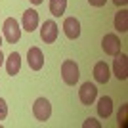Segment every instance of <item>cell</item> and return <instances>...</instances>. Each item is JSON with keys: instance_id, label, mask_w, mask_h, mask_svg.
Here are the masks:
<instances>
[{"instance_id": "16", "label": "cell", "mask_w": 128, "mask_h": 128, "mask_svg": "<svg viewBox=\"0 0 128 128\" xmlns=\"http://www.w3.org/2000/svg\"><path fill=\"white\" fill-rule=\"evenodd\" d=\"M8 117V105H6V100L0 98V120H4Z\"/></svg>"}, {"instance_id": "19", "label": "cell", "mask_w": 128, "mask_h": 128, "mask_svg": "<svg viewBox=\"0 0 128 128\" xmlns=\"http://www.w3.org/2000/svg\"><path fill=\"white\" fill-rule=\"evenodd\" d=\"M90 2V6H94V8H102V6L107 4V0H88Z\"/></svg>"}, {"instance_id": "1", "label": "cell", "mask_w": 128, "mask_h": 128, "mask_svg": "<svg viewBox=\"0 0 128 128\" xmlns=\"http://www.w3.org/2000/svg\"><path fill=\"white\" fill-rule=\"evenodd\" d=\"M78 65L73 61V59H65L63 63H61V78L67 86H75L78 82Z\"/></svg>"}, {"instance_id": "3", "label": "cell", "mask_w": 128, "mask_h": 128, "mask_svg": "<svg viewBox=\"0 0 128 128\" xmlns=\"http://www.w3.org/2000/svg\"><path fill=\"white\" fill-rule=\"evenodd\" d=\"M32 115L40 122H46L52 117V105H50V102L46 98H38L36 102L32 103Z\"/></svg>"}, {"instance_id": "9", "label": "cell", "mask_w": 128, "mask_h": 128, "mask_svg": "<svg viewBox=\"0 0 128 128\" xmlns=\"http://www.w3.org/2000/svg\"><path fill=\"white\" fill-rule=\"evenodd\" d=\"M63 32H65V36L71 38V40L78 38L80 36V21L76 17H67L63 21Z\"/></svg>"}, {"instance_id": "18", "label": "cell", "mask_w": 128, "mask_h": 128, "mask_svg": "<svg viewBox=\"0 0 128 128\" xmlns=\"http://www.w3.org/2000/svg\"><path fill=\"white\" fill-rule=\"evenodd\" d=\"M82 126H84V128H100V126H102V124L98 122L96 118H86V120H84V124H82Z\"/></svg>"}, {"instance_id": "22", "label": "cell", "mask_w": 128, "mask_h": 128, "mask_svg": "<svg viewBox=\"0 0 128 128\" xmlns=\"http://www.w3.org/2000/svg\"><path fill=\"white\" fill-rule=\"evenodd\" d=\"M4 65V54H2V50H0V67Z\"/></svg>"}, {"instance_id": "14", "label": "cell", "mask_w": 128, "mask_h": 128, "mask_svg": "<svg viewBox=\"0 0 128 128\" xmlns=\"http://www.w3.org/2000/svg\"><path fill=\"white\" fill-rule=\"evenodd\" d=\"M115 29L118 32H126L128 31V10H120L115 16Z\"/></svg>"}, {"instance_id": "5", "label": "cell", "mask_w": 128, "mask_h": 128, "mask_svg": "<svg viewBox=\"0 0 128 128\" xmlns=\"http://www.w3.org/2000/svg\"><path fill=\"white\" fill-rule=\"evenodd\" d=\"M120 38L115 34V32H109V34H105L102 40V48L103 52L107 54V56H117V54H120Z\"/></svg>"}, {"instance_id": "15", "label": "cell", "mask_w": 128, "mask_h": 128, "mask_svg": "<svg viewBox=\"0 0 128 128\" xmlns=\"http://www.w3.org/2000/svg\"><path fill=\"white\" fill-rule=\"evenodd\" d=\"M67 10V0H50V14L54 17H61Z\"/></svg>"}, {"instance_id": "23", "label": "cell", "mask_w": 128, "mask_h": 128, "mask_svg": "<svg viewBox=\"0 0 128 128\" xmlns=\"http://www.w3.org/2000/svg\"><path fill=\"white\" fill-rule=\"evenodd\" d=\"M0 46H2V34H0Z\"/></svg>"}, {"instance_id": "20", "label": "cell", "mask_w": 128, "mask_h": 128, "mask_svg": "<svg viewBox=\"0 0 128 128\" xmlns=\"http://www.w3.org/2000/svg\"><path fill=\"white\" fill-rule=\"evenodd\" d=\"M113 2H115L117 6H126L128 4V0H113Z\"/></svg>"}, {"instance_id": "2", "label": "cell", "mask_w": 128, "mask_h": 128, "mask_svg": "<svg viewBox=\"0 0 128 128\" xmlns=\"http://www.w3.org/2000/svg\"><path fill=\"white\" fill-rule=\"evenodd\" d=\"M2 32H4L6 42H10V44H16L17 40L21 38V27H19L16 17H8V19H6L4 27H2Z\"/></svg>"}, {"instance_id": "11", "label": "cell", "mask_w": 128, "mask_h": 128, "mask_svg": "<svg viewBox=\"0 0 128 128\" xmlns=\"http://www.w3.org/2000/svg\"><path fill=\"white\" fill-rule=\"evenodd\" d=\"M94 78H96V82H100V84H107V82H109L111 73H109V65H107L105 61H98V63L94 65Z\"/></svg>"}, {"instance_id": "13", "label": "cell", "mask_w": 128, "mask_h": 128, "mask_svg": "<svg viewBox=\"0 0 128 128\" xmlns=\"http://www.w3.org/2000/svg\"><path fill=\"white\" fill-rule=\"evenodd\" d=\"M113 113V100L109 96H103L98 100V115L102 118H109Z\"/></svg>"}, {"instance_id": "8", "label": "cell", "mask_w": 128, "mask_h": 128, "mask_svg": "<svg viewBox=\"0 0 128 128\" xmlns=\"http://www.w3.org/2000/svg\"><path fill=\"white\" fill-rule=\"evenodd\" d=\"M113 71H115V76H117L118 80L128 78V58H126V54H117V56H115Z\"/></svg>"}, {"instance_id": "17", "label": "cell", "mask_w": 128, "mask_h": 128, "mask_svg": "<svg viewBox=\"0 0 128 128\" xmlns=\"http://www.w3.org/2000/svg\"><path fill=\"white\" fill-rule=\"evenodd\" d=\"M126 109L128 107L122 105V109L118 111V124H120V126H126Z\"/></svg>"}, {"instance_id": "10", "label": "cell", "mask_w": 128, "mask_h": 128, "mask_svg": "<svg viewBox=\"0 0 128 128\" xmlns=\"http://www.w3.org/2000/svg\"><path fill=\"white\" fill-rule=\"evenodd\" d=\"M21 23H23V31L32 32V31L38 27V12L32 10V8H31V10H25V12H23Z\"/></svg>"}, {"instance_id": "7", "label": "cell", "mask_w": 128, "mask_h": 128, "mask_svg": "<svg viewBox=\"0 0 128 128\" xmlns=\"http://www.w3.org/2000/svg\"><path fill=\"white\" fill-rule=\"evenodd\" d=\"M27 63L32 71H40L44 67V54L38 46H31L27 52Z\"/></svg>"}, {"instance_id": "4", "label": "cell", "mask_w": 128, "mask_h": 128, "mask_svg": "<svg viewBox=\"0 0 128 128\" xmlns=\"http://www.w3.org/2000/svg\"><path fill=\"white\" fill-rule=\"evenodd\" d=\"M78 100L82 105H92V103L98 100V88L96 84H92V82H84V84L80 86L78 90Z\"/></svg>"}, {"instance_id": "21", "label": "cell", "mask_w": 128, "mask_h": 128, "mask_svg": "<svg viewBox=\"0 0 128 128\" xmlns=\"http://www.w3.org/2000/svg\"><path fill=\"white\" fill-rule=\"evenodd\" d=\"M29 2H31V4H34V6H38V4H42L44 0H29Z\"/></svg>"}, {"instance_id": "12", "label": "cell", "mask_w": 128, "mask_h": 128, "mask_svg": "<svg viewBox=\"0 0 128 128\" xmlns=\"http://www.w3.org/2000/svg\"><path fill=\"white\" fill-rule=\"evenodd\" d=\"M21 69V56L17 52H12L6 59V71H8V75L10 76H16Z\"/></svg>"}, {"instance_id": "6", "label": "cell", "mask_w": 128, "mask_h": 128, "mask_svg": "<svg viewBox=\"0 0 128 128\" xmlns=\"http://www.w3.org/2000/svg\"><path fill=\"white\" fill-rule=\"evenodd\" d=\"M40 38H42V42L46 44H52L58 40V25L54 19H46L40 27Z\"/></svg>"}]
</instances>
